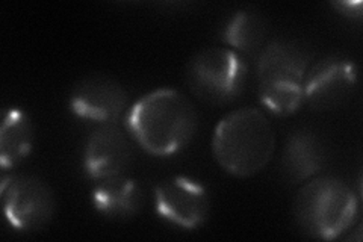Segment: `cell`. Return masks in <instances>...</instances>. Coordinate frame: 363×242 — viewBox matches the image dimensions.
I'll use <instances>...</instances> for the list:
<instances>
[{
	"mask_svg": "<svg viewBox=\"0 0 363 242\" xmlns=\"http://www.w3.org/2000/svg\"><path fill=\"white\" fill-rule=\"evenodd\" d=\"M128 128L145 152L169 156L186 147L199 128V114L192 101L176 89L152 91L135 103L128 115Z\"/></svg>",
	"mask_w": 363,
	"mask_h": 242,
	"instance_id": "cell-1",
	"label": "cell"
},
{
	"mask_svg": "<svg viewBox=\"0 0 363 242\" xmlns=\"http://www.w3.org/2000/svg\"><path fill=\"white\" fill-rule=\"evenodd\" d=\"M276 150V133L267 115L256 108L232 111L212 136V153L220 167L238 177L262 171Z\"/></svg>",
	"mask_w": 363,
	"mask_h": 242,
	"instance_id": "cell-2",
	"label": "cell"
},
{
	"mask_svg": "<svg viewBox=\"0 0 363 242\" xmlns=\"http://www.w3.org/2000/svg\"><path fill=\"white\" fill-rule=\"evenodd\" d=\"M292 212L306 235L336 239L353 226L357 199L345 182L332 176L315 177L298 189Z\"/></svg>",
	"mask_w": 363,
	"mask_h": 242,
	"instance_id": "cell-3",
	"label": "cell"
},
{
	"mask_svg": "<svg viewBox=\"0 0 363 242\" xmlns=\"http://www.w3.org/2000/svg\"><path fill=\"white\" fill-rule=\"evenodd\" d=\"M309 62L308 52L294 41H272L264 49L257 65V91L271 112L291 115L300 108Z\"/></svg>",
	"mask_w": 363,
	"mask_h": 242,
	"instance_id": "cell-4",
	"label": "cell"
},
{
	"mask_svg": "<svg viewBox=\"0 0 363 242\" xmlns=\"http://www.w3.org/2000/svg\"><path fill=\"white\" fill-rule=\"evenodd\" d=\"M185 82L201 101L215 106L227 105L244 91L247 65L230 49H203L188 61Z\"/></svg>",
	"mask_w": 363,
	"mask_h": 242,
	"instance_id": "cell-5",
	"label": "cell"
},
{
	"mask_svg": "<svg viewBox=\"0 0 363 242\" xmlns=\"http://www.w3.org/2000/svg\"><path fill=\"white\" fill-rule=\"evenodd\" d=\"M2 202L9 224L21 232H33L49 224L56 202L52 189L35 176L11 175L2 180Z\"/></svg>",
	"mask_w": 363,
	"mask_h": 242,
	"instance_id": "cell-6",
	"label": "cell"
},
{
	"mask_svg": "<svg viewBox=\"0 0 363 242\" xmlns=\"http://www.w3.org/2000/svg\"><path fill=\"white\" fill-rule=\"evenodd\" d=\"M209 204L206 188L189 177H172L155 189L157 214L179 227H200L206 221Z\"/></svg>",
	"mask_w": 363,
	"mask_h": 242,
	"instance_id": "cell-7",
	"label": "cell"
},
{
	"mask_svg": "<svg viewBox=\"0 0 363 242\" xmlns=\"http://www.w3.org/2000/svg\"><path fill=\"white\" fill-rule=\"evenodd\" d=\"M128 106V93L118 80L106 75H89L73 87L70 108L79 117L116 123Z\"/></svg>",
	"mask_w": 363,
	"mask_h": 242,
	"instance_id": "cell-8",
	"label": "cell"
},
{
	"mask_svg": "<svg viewBox=\"0 0 363 242\" xmlns=\"http://www.w3.org/2000/svg\"><path fill=\"white\" fill-rule=\"evenodd\" d=\"M356 65L339 56L318 61L306 75L304 100L316 111L336 108L356 85Z\"/></svg>",
	"mask_w": 363,
	"mask_h": 242,
	"instance_id": "cell-9",
	"label": "cell"
},
{
	"mask_svg": "<svg viewBox=\"0 0 363 242\" xmlns=\"http://www.w3.org/2000/svg\"><path fill=\"white\" fill-rule=\"evenodd\" d=\"M130 141L116 123H105L88 136L84 155L86 175L101 180L121 176L132 164Z\"/></svg>",
	"mask_w": 363,
	"mask_h": 242,
	"instance_id": "cell-10",
	"label": "cell"
},
{
	"mask_svg": "<svg viewBox=\"0 0 363 242\" xmlns=\"http://www.w3.org/2000/svg\"><path fill=\"white\" fill-rule=\"evenodd\" d=\"M325 165V148L312 131L298 129L288 136L281 156L283 176L291 183L313 177Z\"/></svg>",
	"mask_w": 363,
	"mask_h": 242,
	"instance_id": "cell-11",
	"label": "cell"
},
{
	"mask_svg": "<svg viewBox=\"0 0 363 242\" xmlns=\"http://www.w3.org/2000/svg\"><path fill=\"white\" fill-rule=\"evenodd\" d=\"M97 182L93 203L101 215L112 220H128L143 209L144 192L136 180L121 175Z\"/></svg>",
	"mask_w": 363,
	"mask_h": 242,
	"instance_id": "cell-12",
	"label": "cell"
},
{
	"mask_svg": "<svg viewBox=\"0 0 363 242\" xmlns=\"http://www.w3.org/2000/svg\"><path fill=\"white\" fill-rule=\"evenodd\" d=\"M33 144V126L28 114L18 108L8 109L0 128V164L14 168L25 160Z\"/></svg>",
	"mask_w": 363,
	"mask_h": 242,
	"instance_id": "cell-13",
	"label": "cell"
},
{
	"mask_svg": "<svg viewBox=\"0 0 363 242\" xmlns=\"http://www.w3.org/2000/svg\"><path fill=\"white\" fill-rule=\"evenodd\" d=\"M267 37V21L255 9L236 13L224 29V41L242 52H256Z\"/></svg>",
	"mask_w": 363,
	"mask_h": 242,
	"instance_id": "cell-14",
	"label": "cell"
},
{
	"mask_svg": "<svg viewBox=\"0 0 363 242\" xmlns=\"http://www.w3.org/2000/svg\"><path fill=\"white\" fill-rule=\"evenodd\" d=\"M333 8L339 14L347 16L350 18L362 17V2H335Z\"/></svg>",
	"mask_w": 363,
	"mask_h": 242,
	"instance_id": "cell-15",
	"label": "cell"
}]
</instances>
